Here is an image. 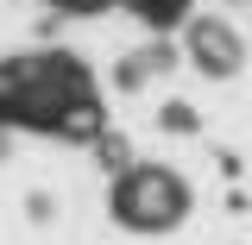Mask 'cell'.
Listing matches in <instances>:
<instances>
[{"label":"cell","mask_w":252,"mask_h":245,"mask_svg":"<svg viewBox=\"0 0 252 245\" xmlns=\"http://www.w3.org/2000/svg\"><path fill=\"white\" fill-rule=\"evenodd\" d=\"M183 183L177 176H164V170H132V176H120V189H114V214L126 220V226H170V220L183 214Z\"/></svg>","instance_id":"1"},{"label":"cell","mask_w":252,"mask_h":245,"mask_svg":"<svg viewBox=\"0 0 252 245\" xmlns=\"http://www.w3.org/2000/svg\"><path fill=\"white\" fill-rule=\"evenodd\" d=\"M195 57L208 63V69H220V76H227V69L240 63V44H233V31H227V26L202 19V26H195Z\"/></svg>","instance_id":"2"},{"label":"cell","mask_w":252,"mask_h":245,"mask_svg":"<svg viewBox=\"0 0 252 245\" xmlns=\"http://www.w3.org/2000/svg\"><path fill=\"white\" fill-rule=\"evenodd\" d=\"M132 6H139L145 19H177V13H183V0H132Z\"/></svg>","instance_id":"3"}]
</instances>
